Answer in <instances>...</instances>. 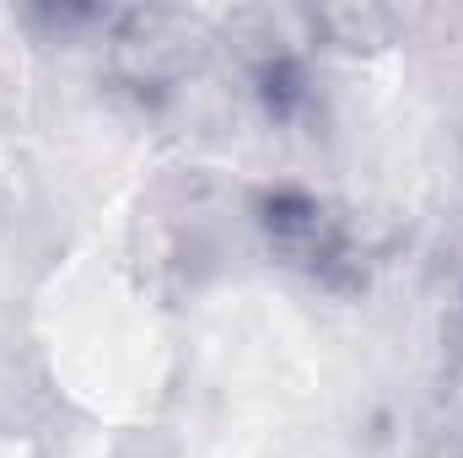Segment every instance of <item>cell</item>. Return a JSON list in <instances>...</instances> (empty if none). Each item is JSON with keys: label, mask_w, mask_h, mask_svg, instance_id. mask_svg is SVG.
Listing matches in <instances>:
<instances>
[{"label": "cell", "mask_w": 463, "mask_h": 458, "mask_svg": "<svg viewBox=\"0 0 463 458\" xmlns=\"http://www.w3.org/2000/svg\"><path fill=\"white\" fill-rule=\"evenodd\" d=\"M259 227L269 237V248L307 281H318L329 291L361 286V248L350 237L345 216H335L324 200H313L302 189H275L259 200Z\"/></svg>", "instance_id": "6da1fadb"}]
</instances>
